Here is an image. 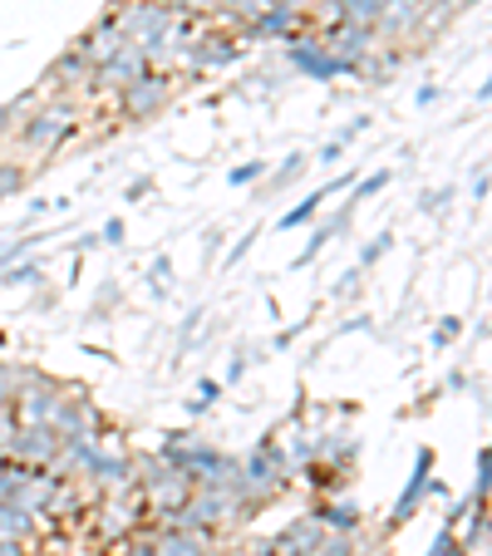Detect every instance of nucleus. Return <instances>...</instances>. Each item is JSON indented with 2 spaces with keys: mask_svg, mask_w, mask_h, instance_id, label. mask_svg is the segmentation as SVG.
Listing matches in <instances>:
<instances>
[{
  "mask_svg": "<svg viewBox=\"0 0 492 556\" xmlns=\"http://www.w3.org/2000/svg\"><path fill=\"white\" fill-rule=\"evenodd\" d=\"M99 242H109V247H118V242H124V222H118V217H109V222H104V231H99Z\"/></svg>",
  "mask_w": 492,
  "mask_h": 556,
  "instance_id": "43",
  "label": "nucleus"
},
{
  "mask_svg": "<svg viewBox=\"0 0 492 556\" xmlns=\"http://www.w3.org/2000/svg\"><path fill=\"white\" fill-rule=\"evenodd\" d=\"M414 104H419V109L439 104V89H433V85H424V89H419V94H414Z\"/></svg>",
  "mask_w": 492,
  "mask_h": 556,
  "instance_id": "48",
  "label": "nucleus"
},
{
  "mask_svg": "<svg viewBox=\"0 0 492 556\" xmlns=\"http://www.w3.org/2000/svg\"><path fill=\"white\" fill-rule=\"evenodd\" d=\"M252 369V359L247 355H231V365H227V384H241V375Z\"/></svg>",
  "mask_w": 492,
  "mask_h": 556,
  "instance_id": "44",
  "label": "nucleus"
},
{
  "mask_svg": "<svg viewBox=\"0 0 492 556\" xmlns=\"http://www.w3.org/2000/svg\"><path fill=\"white\" fill-rule=\"evenodd\" d=\"M320 536H325L320 517H315V513H301L295 522H286L266 546H272V556H311L315 546H320Z\"/></svg>",
  "mask_w": 492,
  "mask_h": 556,
  "instance_id": "14",
  "label": "nucleus"
},
{
  "mask_svg": "<svg viewBox=\"0 0 492 556\" xmlns=\"http://www.w3.org/2000/svg\"><path fill=\"white\" fill-rule=\"evenodd\" d=\"M266 168H272L266 157H247V163H237V168L227 173V182H231V188H256V182L266 178Z\"/></svg>",
  "mask_w": 492,
  "mask_h": 556,
  "instance_id": "26",
  "label": "nucleus"
},
{
  "mask_svg": "<svg viewBox=\"0 0 492 556\" xmlns=\"http://www.w3.org/2000/svg\"><path fill=\"white\" fill-rule=\"evenodd\" d=\"M148 70V54L138 50V45H124V50L118 54H109L104 64H94V70H89V94H99V99H114L118 89H128L138 79V74Z\"/></svg>",
  "mask_w": 492,
  "mask_h": 556,
  "instance_id": "6",
  "label": "nucleus"
},
{
  "mask_svg": "<svg viewBox=\"0 0 492 556\" xmlns=\"http://www.w3.org/2000/svg\"><path fill=\"white\" fill-rule=\"evenodd\" d=\"M311 556H315V552H311Z\"/></svg>",
  "mask_w": 492,
  "mask_h": 556,
  "instance_id": "54",
  "label": "nucleus"
},
{
  "mask_svg": "<svg viewBox=\"0 0 492 556\" xmlns=\"http://www.w3.org/2000/svg\"><path fill=\"white\" fill-rule=\"evenodd\" d=\"M301 25H305V11H295L291 0H276L272 11L256 25H247L241 35H252V40H291V35H301Z\"/></svg>",
  "mask_w": 492,
  "mask_h": 556,
  "instance_id": "17",
  "label": "nucleus"
},
{
  "mask_svg": "<svg viewBox=\"0 0 492 556\" xmlns=\"http://www.w3.org/2000/svg\"><path fill=\"white\" fill-rule=\"evenodd\" d=\"M50 429L60 433V439H99V409L89 404L85 389H64L60 404H54Z\"/></svg>",
  "mask_w": 492,
  "mask_h": 556,
  "instance_id": "8",
  "label": "nucleus"
},
{
  "mask_svg": "<svg viewBox=\"0 0 492 556\" xmlns=\"http://www.w3.org/2000/svg\"><path fill=\"white\" fill-rule=\"evenodd\" d=\"M124 45H128V40H124V35H118L114 11H109V15H99V21L89 25V30H85V40L74 45V50L85 54V60H89V70H94V64H104L109 54H118V50H124Z\"/></svg>",
  "mask_w": 492,
  "mask_h": 556,
  "instance_id": "18",
  "label": "nucleus"
},
{
  "mask_svg": "<svg viewBox=\"0 0 492 556\" xmlns=\"http://www.w3.org/2000/svg\"><path fill=\"white\" fill-rule=\"evenodd\" d=\"M168 99H173V74L143 70L134 85L114 94V109L128 118V124H143V118H157V109H168Z\"/></svg>",
  "mask_w": 492,
  "mask_h": 556,
  "instance_id": "5",
  "label": "nucleus"
},
{
  "mask_svg": "<svg viewBox=\"0 0 492 556\" xmlns=\"http://www.w3.org/2000/svg\"><path fill=\"white\" fill-rule=\"evenodd\" d=\"M217 400H222V384H217V379H198V394L188 400V409L192 414H207Z\"/></svg>",
  "mask_w": 492,
  "mask_h": 556,
  "instance_id": "33",
  "label": "nucleus"
},
{
  "mask_svg": "<svg viewBox=\"0 0 492 556\" xmlns=\"http://www.w3.org/2000/svg\"><path fill=\"white\" fill-rule=\"evenodd\" d=\"M488 198V173H478V182H472V202Z\"/></svg>",
  "mask_w": 492,
  "mask_h": 556,
  "instance_id": "49",
  "label": "nucleus"
},
{
  "mask_svg": "<svg viewBox=\"0 0 492 556\" xmlns=\"http://www.w3.org/2000/svg\"><path fill=\"white\" fill-rule=\"evenodd\" d=\"M449 202H453V188H429L419 198V212H429L433 217V212H449Z\"/></svg>",
  "mask_w": 492,
  "mask_h": 556,
  "instance_id": "37",
  "label": "nucleus"
},
{
  "mask_svg": "<svg viewBox=\"0 0 492 556\" xmlns=\"http://www.w3.org/2000/svg\"><path fill=\"white\" fill-rule=\"evenodd\" d=\"M345 148H350V143H340V138H330V143H320V148H315V163H325V168H336L340 157H345Z\"/></svg>",
  "mask_w": 492,
  "mask_h": 556,
  "instance_id": "40",
  "label": "nucleus"
},
{
  "mask_svg": "<svg viewBox=\"0 0 492 556\" xmlns=\"http://www.w3.org/2000/svg\"><path fill=\"white\" fill-rule=\"evenodd\" d=\"M0 463H5V453H0Z\"/></svg>",
  "mask_w": 492,
  "mask_h": 556,
  "instance_id": "53",
  "label": "nucleus"
},
{
  "mask_svg": "<svg viewBox=\"0 0 492 556\" xmlns=\"http://www.w3.org/2000/svg\"><path fill=\"white\" fill-rule=\"evenodd\" d=\"M286 60H291L295 74H305V79H320V85H330V79H345V74H355V79H359V64L336 60V54L325 50L320 35H305V30L286 40Z\"/></svg>",
  "mask_w": 492,
  "mask_h": 556,
  "instance_id": "3",
  "label": "nucleus"
},
{
  "mask_svg": "<svg viewBox=\"0 0 492 556\" xmlns=\"http://www.w3.org/2000/svg\"><path fill=\"white\" fill-rule=\"evenodd\" d=\"M286 483V458L281 448H276V439H262L252 448V458L237 463V497L241 507H247V517H252V507H262L266 497H276Z\"/></svg>",
  "mask_w": 492,
  "mask_h": 556,
  "instance_id": "2",
  "label": "nucleus"
},
{
  "mask_svg": "<svg viewBox=\"0 0 492 556\" xmlns=\"http://www.w3.org/2000/svg\"><path fill=\"white\" fill-rule=\"evenodd\" d=\"M345 188H355V173H340V178H330V182H325V188H315L311 198H301V202H295V207L286 212V217L276 222V227H281V231H295V227H305V222H311L315 212L325 207V202L336 198V192H345Z\"/></svg>",
  "mask_w": 492,
  "mask_h": 556,
  "instance_id": "19",
  "label": "nucleus"
},
{
  "mask_svg": "<svg viewBox=\"0 0 492 556\" xmlns=\"http://www.w3.org/2000/svg\"><path fill=\"white\" fill-rule=\"evenodd\" d=\"M143 192H148V178H134V182L124 188V198H128V202H143Z\"/></svg>",
  "mask_w": 492,
  "mask_h": 556,
  "instance_id": "47",
  "label": "nucleus"
},
{
  "mask_svg": "<svg viewBox=\"0 0 492 556\" xmlns=\"http://www.w3.org/2000/svg\"><path fill=\"white\" fill-rule=\"evenodd\" d=\"M0 281L5 286H40L45 281V271H40V262H15V266H5V271H0Z\"/></svg>",
  "mask_w": 492,
  "mask_h": 556,
  "instance_id": "29",
  "label": "nucleus"
},
{
  "mask_svg": "<svg viewBox=\"0 0 492 556\" xmlns=\"http://www.w3.org/2000/svg\"><path fill=\"white\" fill-rule=\"evenodd\" d=\"M74 128H79V104H74V99H50V104L40 99V109L25 118L15 138H21L25 153L50 157V153H60V148L70 143Z\"/></svg>",
  "mask_w": 492,
  "mask_h": 556,
  "instance_id": "1",
  "label": "nucleus"
},
{
  "mask_svg": "<svg viewBox=\"0 0 492 556\" xmlns=\"http://www.w3.org/2000/svg\"><path fill=\"white\" fill-rule=\"evenodd\" d=\"M256 237H262V231H247V237H237V242L227 247V256H222V266H227V271H237V266L247 262V252L256 247Z\"/></svg>",
  "mask_w": 492,
  "mask_h": 556,
  "instance_id": "36",
  "label": "nucleus"
},
{
  "mask_svg": "<svg viewBox=\"0 0 492 556\" xmlns=\"http://www.w3.org/2000/svg\"><path fill=\"white\" fill-rule=\"evenodd\" d=\"M85 85H89V60L70 45V50L50 64V74H45V94H50V99H74Z\"/></svg>",
  "mask_w": 492,
  "mask_h": 556,
  "instance_id": "13",
  "label": "nucleus"
},
{
  "mask_svg": "<svg viewBox=\"0 0 492 556\" xmlns=\"http://www.w3.org/2000/svg\"><path fill=\"white\" fill-rule=\"evenodd\" d=\"M330 242H336V231H330V222H325V227H315L311 231V237H305V247H301V256H295V271H305V266H311L315 262V256H320L325 252V247H330Z\"/></svg>",
  "mask_w": 492,
  "mask_h": 556,
  "instance_id": "25",
  "label": "nucleus"
},
{
  "mask_svg": "<svg viewBox=\"0 0 492 556\" xmlns=\"http://www.w3.org/2000/svg\"><path fill=\"white\" fill-rule=\"evenodd\" d=\"M315 517H320L325 532H359L365 507H359V503H320V507H315Z\"/></svg>",
  "mask_w": 492,
  "mask_h": 556,
  "instance_id": "21",
  "label": "nucleus"
},
{
  "mask_svg": "<svg viewBox=\"0 0 492 556\" xmlns=\"http://www.w3.org/2000/svg\"><path fill=\"white\" fill-rule=\"evenodd\" d=\"M114 25H118V35H124L128 45L153 50V45L168 35L173 11L163 5V0H128V5H118V11H114Z\"/></svg>",
  "mask_w": 492,
  "mask_h": 556,
  "instance_id": "4",
  "label": "nucleus"
},
{
  "mask_svg": "<svg viewBox=\"0 0 492 556\" xmlns=\"http://www.w3.org/2000/svg\"><path fill=\"white\" fill-rule=\"evenodd\" d=\"M0 556H21V542H0Z\"/></svg>",
  "mask_w": 492,
  "mask_h": 556,
  "instance_id": "51",
  "label": "nucleus"
},
{
  "mask_svg": "<svg viewBox=\"0 0 492 556\" xmlns=\"http://www.w3.org/2000/svg\"><path fill=\"white\" fill-rule=\"evenodd\" d=\"M5 458L11 463H25V468H50L54 453H60V433L50 424H15V433L5 443Z\"/></svg>",
  "mask_w": 492,
  "mask_h": 556,
  "instance_id": "7",
  "label": "nucleus"
},
{
  "mask_svg": "<svg viewBox=\"0 0 492 556\" xmlns=\"http://www.w3.org/2000/svg\"><path fill=\"white\" fill-rule=\"evenodd\" d=\"M301 330H305V320H301V326H291V330H281V336H276V350H291V345H295V336H301Z\"/></svg>",
  "mask_w": 492,
  "mask_h": 556,
  "instance_id": "46",
  "label": "nucleus"
},
{
  "mask_svg": "<svg viewBox=\"0 0 492 556\" xmlns=\"http://www.w3.org/2000/svg\"><path fill=\"white\" fill-rule=\"evenodd\" d=\"M458 330H463V320H453V315H449V320H443V326L439 330H433V345H453V340H458Z\"/></svg>",
  "mask_w": 492,
  "mask_h": 556,
  "instance_id": "41",
  "label": "nucleus"
},
{
  "mask_svg": "<svg viewBox=\"0 0 492 556\" xmlns=\"http://www.w3.org/2000/svg\"><path fill=\"white\" fill-rule=\"evenodd\" d=\"M429 483H433V448H419V453H414V468H408L404 493H399L394 513H389V527H404L408 517L419 513V503L429 497Z\"/></svg>",
  "mask_w": 492,
  "mask_h": 556,
  "instance_id": "11",
  "label": "nucleus"
},
{
  "mask_svg": "<svg viewBox=\"0 0 492 556\" xmlns=\"http://www.w3.org/2000/svg\"><path fill=\"white\" fill-rule=\"evenodd\" d=\"M35 522H40V517H30L21 503H11V497H0V542H25V536L35 532Z\"/></svg>",
  "mask_w": 492,
  "mask_h": 556,
  "instance_id": "22",
  "label": "nucleus"
},
{
  "mask_svg": "<svg viewBox=\"0 0 492 556\" xmlns=\"http://www.w3.org/2000/svg\"><path fill=\"white\" fill-rule=\"evenodd\" d=\"M424 15H429V5H424V0H384V5H379V21H375V35H379V40H384V35H394V40L419 35L424 30Z\"/></svg>",
  "mask_w": 492,
  "mask_h": 556,
  "instance_id": "15",
  "label": "nucleus"
},
{
  "mask_svg": "<svg viewBox=\"0 0 492 556\" xmlns=\"http://www.w3.org/2000/svg\"><path fill=\"white\" fill-rule=\"evenodd\" d=\"M359 276H365V271H359V266H350V271L340 276L336 286H330V295H350V291H359Z\"/></svg>",
  "mask_w": 492,
  "mask_h": 556,
  "instance_id": "42",
  "label": "nucleus"
},
{
  "mask_svg": "<svg viewBox=\"0 0 492 556\" xmlns=\"http://www.w3.org/2000/svg\"><path fill=\"white\" fill-rule=\"evenodd\" d=\"M168 11H178V15H192V21H207V15H222V5L227 0H163Z\"/></svg>",
  "mask_w": 492,
  "mask_h": 556,
  "instance_id": "28",
  "label": "nucleus"
},
{
  "mask_svg": "<svg viewBox=\"0 0 492 556\" xmlns=\"http://www.w3.org/2000/svg\"><path fill=\"white\" fill-rule=\"evenodd\" d=\"M488 468H492V453L478 448V472H472V493H468L478 507H488Z\"/></svg>",
  "mask_w": 492,
  "mask_h": 556,
  "instance_id": "32",
  "label": "nucleus"
},
{
  "mask_svg": "<svg viewBox=\"0 0 492 556\" xmlns=\"http://www.w3.org/2000/svg\"><path fill=\"white\" fill-rule=\"evenodd\" d=\"M301 173H305V153H291L281 168H266V188L262 192H266V198H276V192H286L295 178H301Z\"/></svg>",
  "mask_w": 492,
  "mask_h": 556,
  "instance_id": "24",
  "label": "nucleus"
},
{
  "mask_svg": "<svg viewBox=\"0 0 492 556\" xmlns=\"http://www.w3.org/2000/svg\"><path fill=\"white\" fill-rule=\"evenodd\" d=\"M365 128H369V118H355V124H345V128H340L336 138H340V143H355V138L365 134Z\"/></svg>",
  "mask_w": 492,
  "mask_h": 556,
  "instance_id": "45",
  "label": "nucleus"
},
{
  "mask_svg": "<svg viewBox=\"0 0 492 556\" xmlns=\"http://www.w3.org/2000/svg\"><path fill=\"white\" fill-rule=\"evenodd\" d=\"M134 527H138L134 497H109V503L99 507V536H104V542H118V536H128Z\"/></svg>",
  "mask_w": 492,
  "mask_h": 556,
  "instance_id": "20",
  "label": "nucleus"
},
{
  "mask_svg": "<svg viewBox=\"0 0 492 556\" xmlns=\"http://www.w3.org/2000/svg\"><path fill=\"white\" fill-rule=\"evenodd\" d=\"M148 281H153V291H168V281H173V256H157V262L148 266Z\"/></svg>",
  "mask_w": 492,
  "mask_h": 556,
  "instance_id": "38",
  "label": "nucleus"
},
{
  "mask_svg": "<svg viewBox=\"0 0 492 556\" xmlns=\"http://www.w3.org/2000/svg\"><path fill=\"white\" fill-rule=\"evenodd\" d=\"M35 369H11V365H0V404H11L15 400V389L30 379Z\"/></svg>",
  "mask_w": 492,
  "mask_h": 556,
  "instance_id": "35",
  "label": "nucleus"
},
{
  "mask_svg": "<svg viewBox=\"0 0 492 556\" xmlns=\"http://www.w3.org/2000/svg\"><path fill=\"white\" fill-rule=\"evenodd\" d=\"M60 394H64V389L54 384V379L30 375L21 389H15V400H11L15 424H50V419H54V404H60Z\"/></svg>",
  "mask_w": 492,
  "mask_h": 556,
  "instance_id": "9",
  "label": "nucleus"
},
{
  "mask_svg": "<svg viewBox=\"0 0 492 556\" xmlns=\"http://www.w3.org/2000/svg\"><path fill=\"white\" fill-rule=\"evenodd\" d=\"M124 556H153V542H138V546H128Z\"/></svg>",
  "mask_w": 492,
  "mask_h": 556,
  "instance_id": "50",
  "label": "nucleus"
},
{
  "mask_svg": "<svg viewBox=\"0 0 492 556\" xmlns=\"http://www.w3.org/2000/svg\"><path fill=\"white\" fill-rule=\"evenodd\" d=\"M21 188H25V168L21 163H11V157H0V202L15 198Z\"/></svg>",
  "mask_w": 492,
  "mask_h": 556,
  "instance_id": "30",
  "label": "nucleus"
},
{
  "mask_svg": "<svg viewBox=\"0 0 492 556\" xmlns=\"http://www.w3.org/2000/svg\"><path fill=\"white\" fill-rule=\"evenodd\" d=\"M424 556H439V546H433V552H424Z\"/></svg>",
  "mask_w": 492,
  "mask_h": 556,
  "instance_id": "52",
  "label": "nucleus"
},
{
  "mask_svg": "<svg viewBox=\"0 0 492 556\" xmlns=\"http://www.w3.org/2000/svg\"><path fill=\"white\" fill-rule=\"evenodd\" d=\"M241 60V40L227 30H198V40H192L188 50V70L198 74H212V70H227V64Z\"/></svg>",
  "mask_w": 492,
  "mask_h": 556,
  "instance_id": "10",
  "label": "nucleus"
},
{
  "mask_svg": "<svg viewBox=\"0 0 492 556\" xmlns=\"http://www.w3.org/2000/svg\"><path fill=\"white\" fill-rule=\"evenodd\" d=\"M320 40H325V50L336 54V60H350V64H359L365 54H375V50H379V35L369 30V25H350V21L330 25V30H325Z\"/></svg>",
  "mask_w": 492,
  "mask_h": 556,
  "instance_id": "12",
  "label": "nucleus"
},
{
  "mask_svg": "<svg viewBox=\"0 0 492 556\" xmlns=\"http://www.w3.org/2000/svg\"><path fill=\"white\" fill-rule=\"evenodd\" d=\"M30 242H35V237H15V242H5V247H0V271H5V266H15V262H21V256L30 252Z\"/></svg>",
  "mask_w": 492,
  "mask_h": 556,
  "instance_id": "39",
  "label": "nucleus"
},
{
  "mask_svg": "<svg viewBox=\"0 0 492 556\" xmlns=\"http://www.w3.org/2000/svg\"><path fill=\"white\" fill-rule=\"evenodd\" d=\"M389 247H394V231H379V237H375V242H369V247H359V271H369V266H375L379 262V256H384L389 252Z\"/></svg>",
  "mask_w": 492,
  "mask_h": 556,
  "instance_id": "34",
  "label": "nucleus"
},
{
  "mask_svg": "<svg viewBox=\"0 0 492 556\" xmlns=\"http://www.w3.org/2000/svg\"><path fill=\"white\" fill-rule=\"evenodd\" d=\"M315 453H325V458H355L359 453V439H350V433H325L320 443H315Z\"/></svg>",
  "mask_w": 492,
  "mask_h": 556,
  "instance_id": "27",
  "label": "nucleus"
},
{
  "mask_svg": "<svg viewBox=\"0 0 492 556\" xmlns=\"http://www.w3.org/2000/svg\"><path fill=\"white\" fill-rule=\"evenodd\" d=\"M40 99H45L40 89H25V94L15 99V104L0 109V138H5V134H21V124L35 114V109H40Z\"/></svg>",
  "mask_w": 492,
  "mask_h": 556,
  "instance_id": "23",
  "label": "nucleus"
},
{
  "mask_svg": "<svg viewBox=\"0 0 492 556\" xmlns=\"http://www.w3.org/2000/svg\"><path fill=\"white\" fill-rule=\"evenodd\" d=\"M85 478L89 483H99L104 493H124V488H134V458L118 453V448H99Z\"/></svg>",
  "mask_w": 492,
  "mask_h": 556,
  "instance_id": "16",
  "label": "nucleus"
},
{
  "mask_svg": "<svg viewBox=\"0 0 492 556\" xmlns=\"http://www.w3.org/2000/svg\"><path fill=\"white\" fill-rule=\"evenodd\" d=\"M389 182H394V173H389V168H375V173H365V178L355 182V202H365V198H375V192H384Z\"/></svg>",
  "mask_w": 492,
  "mask_h": 556,
  "instance_id": "31",
  "label": "nucleus"
}]
</instances>
